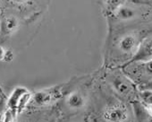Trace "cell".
<instances>
[{
  "instance_id": "obj_4",
  "label": "cell",
  "mask_w": 152,
  "mask_h": 122,
  "mask_svg": "<svg viewBox=\"0 0 152 122\" xmlns=\"http://www.w3.org/2000/svg\"><path fill=\"white\" fill-rule=\"evenodd\" d=\"M129 110L123 103H115L107 107L103 112L106 122H126L129 119Z\"/></svg>"
},
{
  "instance_id": "obj_13",
  "label": "cell",
  "mask_w": 152,
  "mask_h": 122,
  "mask_svg": "<svg viewBox=\"0 0 152 122\" xmlns=\"http://www.w3.org/2000/svg\"><path fill=\"white\" fill-rule=\"evenodd\" d=\"M17 114L16 112L7 109L5 113H4V117H3V122H16V118H17Z\"/></svg>"
},
{
  "instance_id": "obj_19",
  "label": "cell",
  "mask_w": 152,
  "mask_h": 122,
  "mask_svg": "<svg viewBox=\"0 0 152 122\" xmlns=\"http://www.w3.org/2000/svg\"><path fill=\"white\" fill-rule=\"evenodd\" d=\"M148 122H152V118L149 117V119H148Z\"/></svg>"
},
{
  "instance_id": "obj_7",
  "label": "cell",
  "mask_w": 152,
  "mask_h": 122,
  "mask_svg": "<svg viewBox=\"0 0 152 122\" xmlns=\"http://www.w3.org/2000/svg\"><path fill=\"white\" fill-rule=\"evenodd\" d=\"M58 97V92L55 88L39 90L32 93L31 102L38 107H43L51 104Z\"/></svg>"
},
{
  "instance_id": "obj_9",
  "label": "cell",
  "mask_w": 152,
  "mask_h": 122,
  "mask_svg": "<svg viewBox=\"0 0 152 122\" xmlns=\"http://www.w3.org/2000/svg\"><path fill=\"white\" fill-rule=\"evenodd\" d=\"M65 102L70 110H80L85 107L87 100L85 95L80 91H73L68 94Z\"/></svg>"
},
{
  "instance_id": "obj_12",
  "label": "cell",
  "mask_w": 152,
  "mask_h": 122,
  "mask_svg": "<svg viewBox=\"0 0 152 122\" xmlns=\"http://www.w3.org/2000/svg\"><path fill=\"white\" fill-rule=\"evenodd\" d=\"M31 99H32V93L30 91L26 92L23 95L17 106V115H20L27 108V106L31 103Z\"/></svg>"
},
{
  "instance_id": "obj_18",
  "label": "cell",
  "mask_w": 152,
  "mask_h": 122,
  "mask_svg": "<svg viewBox=\"0 0 152 122\" xmlns=\"http://www.w3.org/2000/svg\"><path fill=\"white\" fill-rule=\"evenodd\" d=\"M74 122H86L84 120H77V121H74Z\"/></svg>"
},
{
  "instance_id": "obj_8",
  "label": "cell",
  "mask_w": 152,
  "mask_h": 122,
  "mask_svg": "<svg viewBox=\"0 0 152 122\" xmlns=\"http://www.w3.org/2000/svg\"><path fill=\"white\" fill-rule=\"evenodd\" d=\"M113 15L119 21H131L139 16V11L130 4L118 3L114 7Z\"/></svg>"
},
{
  "instance_id": "obj_2",
  "label": "cell",
  "mask_w": 152,
  "mask_h": 122,
  "mask_svg": "<svg viewBox=\"0 0 152 122\" xmlns=\"http://www.w3.org/2000/svg\"><path fill=\"white\" fill-rule=\"evenodd\" d=\"M108 81L113 90L124 98H130L135 92L133 81L124 73L112 74L109 76Z\"/></svg>"
},
{
  "instance_id": "obj_14",
  "label": "cell",
  "mask_w": 152,
  "mask_h": 122,
  "mask_svg": "<svg viewBox=\"0 0 152 122\" xmlns=\"http://www.w3.org/2000/svg\"><path fill=\"white\" fill-rule=\"evenodd\" d=\"M15 57V54L13 52L12 49H7V54L5 57V62H11V61L14 59Z\"/></svg>"
},
{
  "instance_id": "obj_3",
  "label": "cell",
  "mask_w": 152,
  "mask_h": 122,
  "mask_svg": "<svg viewBox=\"0 0 152 122\" xmlns=\"http://www.w3.org/2000/svg\"><path fill=\"white\" fill-rule=\"evenodd\" d=\"M140 42L141 41L140 40L139 35L137 33L128 32L119 39L117 42V48L122 54L125 56H131L132 58L138 51Z\"/></svg>"
},
{
  "instance_id": "obj_5",
  "label": "cell",
  "mask_w": 152,
  "mask_h": 122,
  "mask_svg": "<svg viewBox=\"0 0 152 122\" xmlns=\"http://www.w3.org/2000/svg\"><path fill=\"white\" fill-rule=\"evenodd\" d=\"M20 27V20L15 15H6L0 19V40L14 35Z\"/></svg>"
},
{
  "instance_id": "obj_6",
  "label": "cell",
  "mask_w": 152,
  "mask_h": 122,
  "mask_svg": "<svg viewBox=\"0 0 152 122\" xmlns=\"http://www.w3.org/2000/svg\"><path fill=\"white\" fill-rule=\"evenodd\" d=\"M150 59H152V34L141 40L138 51L127 64L146 62Z\"/></svg>"
},
{
  "instance_id": "obj_10",
  "label": "cell",
  "mask_w": 152,
  "mask_h": 122,
  "mask_svg": "<svg viewBox=\"0 0 152 122\" xmlns=\"http://www.w3.org/2000/svg\"><path fill=\"white\" fill-rule=\"evenodd\" d=\"M29 90L26 87L23 86H17L14 89V91L11 93L10 96L7 98V109H9L17 114V106L18 103L23 97V95L28 92Z\"/></svg>"
},
{
  "instance_id": "obj_1",
  "label": "cell",
  "mask_w": 152,
  "mask_h": 122,
  "mask_svg": "<svg viewBox=\"0 0 152 122\" xmlns=\"http://www.w3.org/2000/svg\"><path fill=\"white\" fill-rule=\"evenodd\" d=\"M126 73H124L131 80L150 83L152 82V59L146 62L129 63L126 64Z\"/></svg>"
},
{
  "instance_id": "obj_17",
  "label": "cell",
  "mask_w": 152,
  "mask_h": 122,
  "mask_svg": "<svg viewBox=\"0 0 152 122\" xmlns=\"http://www.w3.org/2000/svg\"><path fill=\"white\" fill-rule=\"evenodd\" d=\"M148 85H150V86H151V87H148V88L152 90V82H150V83H148Z\"/></svg>"
},
{
  "instance_id": "obj_15",
  "label": "cell",
  "mask_w": 152,
  "mask_h": 122,
  "mask_svg": "<svg viewBox=\"0 0 152 122\" xmlns=\"http://www.w3.org/2000/svg\"><path fill=\"white\" fill-rule=\"evenodd\" d=\"M7 49L4 46L0 45V61H5V57L7 54Z\"/></svg>"
},
{
  "instance_id": "obj_11",
  "label": "cell",
  "mask_w": 152,
  "mask_h": 122,
  "mask_svg": "<svg viewBox=\"0 0 152 122\" xmlns=\"http://www.w3.org/2000/svg\"><path fill=\"white\" fill-rule=\"evenodd\" d=\"M140 101L144 105L145 108L152 106V90L149 88L142 89L138 93Z\"/></svg>"
},
{
  "instance_id": "obj_16",
  "label": "cell",
  "mask_w": 152,
  "mask_h": 122,
  "mask_svg": "<svg viewBox=\"0 0 152 122\" xmlns=\"http://www.w3.org/2000/svg\"><path fill=\"white\" fill-rule=\"evenodd\" d=\"M145 109H146V110L148 111V116L152 118V106L147 107V108H145Z\"/></svg>"
}]
</instances>
